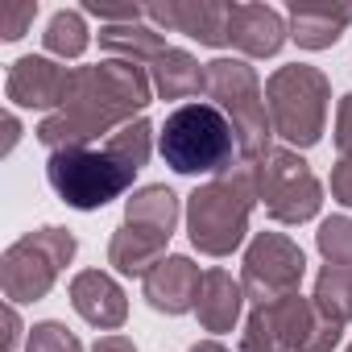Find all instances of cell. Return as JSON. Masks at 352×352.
I'll return each mask as SVG.
<instances>
[{"instance_id": "obj_5", "label": "cell", "mask_w": 352, "mask_h": 352, "mask_svg": "<svg viewBox=\"0 0 352 352\" xmlns=\"http://www.w3.org/2000/svg\"><path fill=\"white\" fill-rule=\"evenodd\" d=\"M133 174L120 157H112L104 145H75V149H54L46 157V183L54 195L75 208V212H100L112 199H120L133 187Z\"/></svg>"}, {"instance_id": "obj_28", "label": "cell", "mask_w": 352, "mask_h": 352, "mask_svg": "<svg viewBox=\"0 0 352 352\" xmlns=\"http://www.w3.org/2000/svg\"><path fill=\"white\" fill-rule=\"evenodd\" d=\"M340 340H344V323H336V319H327V315L319 311L315 323H311V336H307V344H302L298 352H336Z\"/></svg>"}, {"instance_id": "obj_12", "label": "cell", "mask_w": 352, "mask_h": 352, "mask_svg": "<svg viewBox=\"0 0 352 352\" xmlns=\"http://www.w3.org/2000/svg\"><path fill=\"white\" fill-rule=\"evenodd\" d=\"M199 286H204V270L191 257H183V253H170L166 261H157L141 278L145 302L153 311H162V315H187V311H195Z\"/></svg>"}, {"instance_id": "obj_17", "label": "cell", "mask_w": 352, "mask_h": 352, "mask_svg": "<svg viewBox=\"0 0 352 352\" xmlns=\"http://www.w3.org/2000/svg\"><path fill=\"white\" fill-rule=\"evenodd\" d=\"M245 286L241 278H232L228 270H204V286H199V302H195V319L204 323V331H232L241 323L245 311Z\"/></svg>"}, {"instance_id": "obj_23", "label": "cell", "mask_w": 352, "mask_h": 352, "mask_svg": "<svg viewBox=\"0 0 352 352\" xmlns=\"http://www.w3.org/2000/svg\"><path fill=\"white\" fill-rule=\"evenodd\" d=\"M104 149H108L112 157H120L129 170H141V166L149 162V153H153V124H149L145 116H137V120H129L124 129H116V133L104 141Z\"/></svg>"}, {"instance_id": "obj_2", "label": "cell", "mask_w": 352, "mask_h": 352, "mask_svg": "<svg viewBox=\"0 0 352 352\" xmlns=\"http://www.w3.org/2000/svg\"><path fill=\"white\" fill-rule=\"evenodd\" d=\"M257 204V183H253V162H236L224 174L199 183L187 195V236L199 253L208 257H228L245 245L249 236V216Z\"/></svg>"}, {"instance_id": "obj_31", "label": "cell", "mask_w": 352, "mask_h": 352, "mask_svg": "<svg viewBox=\"0 0 352 352\" xmlns=\"http://www.w3.org/2000/svg\"><path fill=\"white\" fill-rule=\"evenodd\" d=\"M336 149H340V157L352 153V91L336 108Z\"/></svg>"}, {"instance_id": "obj_3", "label": "cell", "mask_w": 352, "mask_h": 352, "mask_svg": "<svg viewBox=\"0 0 352 352\" xmlns=\"http://www.w3.org/2000/svg\"><path fill=\"white\" fill-rule=\"evenodd\" d=\"M157 153L174 174H224L228 166L241 162V141L232 120L212 104V100H191L179 104L157 129Z\"/></svg>"}, {"instance_id": "obj_27", "label": "cell", "mask_w": 352, "mask_h": 352, "mask_svg": "<svg viewBox=\"0 0 352 352\" xmlns=\"http://www.w3.org/2000/svg\"><path fill=\"white\" fill-rule=\"evenodd\" d=\"M34 17H38V0H17V5H9L5 13H0V38H5V42L25 38V30L34 25Z\"/></svg>"}, {"instance_id": "obj_21", "label": "cell", "mask_w": 352, "mask_h": 352, "mask_svg": "<svg viewBox=\"0 0 352 352\" xmlns=\"http://www.w3.org/2000/svg\"><path fill=\"white\" fill-rule=\"evenodd\" d=\"M315 311H323L336 323L352 319V265H323L315 278V294H311Z\"/></svg>"}, {"instance_id": "obj_10", "label": "cell", "mask_w": 352, "mask_h": 352, "mask_svg": "<svg viewBox=\"0 0 352 352\" xmlns=\"http://www.w3.org/2000/svg\"><path fill=\"white\" fill-rule=\"evenodd\" d=\"M71 87V67H63L50 54H25L9 67L5 75V96L13 108H34V112H58Z\"/></svg>"}, {"instance_id": "obj_25", "label": "cell", "mask_w": 352, "mask_h": 352, "mask_svg": "<svg viewBox=\"0 0 352 352\" xmlns=\"http://www.w3.org/2000/svg\"><path fill=\"white\" fill-rule=\"evenodd\" d=\"M315 249L327 265H352V216H327L319 220Z\"/></svg>"}, {"instance_id": "obj_32", "label": "cell", "mask_w": 352, "mask_h": 352, "mask_svg": "<svg viewBox=\"0 0 352 352\" xmlns=\"http://www.w3.org/2000/svg\"><path fill=\"white\" fill-rule=\"evenodd\" d=\"M21 340H30V336H25V327H21L17 307L9 302V307H5V352H17V344H21Z\"/></svg>"}, {"instance_id": "obj_15", "label": "cell", "mask_w": 352, "mask_h": 352, "mask_svg": "<svg viewBox=\"0 0 352 352\" xmlns=\"http://www.w3.org/2000/svg\"><path fill=\"white\" fill-rule=\"evenodd\" d=\"M352 25V5H327V0H294L290 5V38L302 50H327L344 38V30Z\"/></svg>"}, {"instance_id": "obj_35", "label": "cell", "mask_w": 352, "mask_h": 352, "mask_svg": "<svg viewBox=\"0 0 352 352\" xmlns=\"http://www.w3.org/2000/svg\"><path fill=\"white\" fill-rule=\"evenodd\" d=\"M191 352H228L220 340H199V344H191Z\"/></svg>"}, {"instance_id": "obj_6", "label": "cell", "mask_w": 352, "mask_h": 352, "mask_svg": "<svg viewBox=\"0 0 352 352\" xmlns=\"http://www.w3.org/2000/svg\"><path fill=\"white\" fill-rule=\"evenodd\" d=\"M75 253H79V241L71 228H58V224L34 228L21 241H13L0 257V290L13 307L38 302L54 290L58 274L75 261Z\"/></svg>"}, {"instance_id": "obj_26", "label": "cell", "mask_w": 352, "mask_h": 352, "mask_svg": "<svg viewBox=\"0 0 352 352\" xmlns=\"http://www.w3.org/2000/svg\"><path fill=\"white\" fill-rule=\"evenodd\" d=\"M25 352H83V340L58 319H42V323L30 327Z\"/></svg>"}, {"instance_id": "obj_29", "label": "cell", "mask_w": 352, "mask_h": 352, "mask_svg": "<svg viewBox=\"0 0 352 352\" xmlns=\"http://www.w3.org/2000/svg\"><path fill=\"white\" fill-rule=\"evenodd\" d=\"M83 13L100 17L104 25H133V21L145 17V5H100V0H87Z\"/></svg>"}, {"instance_id": "obj_22", "label": "cell", "mask_w": 352, "mask_h": 352, "mask_svg": "<svg viewBox=\"0 0 352 352\" xmlns=\"http://www.w3.org/2000/svg\"><path fill=\"white\" fill-rule=\"evenodd\" d=\"M42 42H46V50H50V58H83V50L91 46V34H87V21H83V13L79 9H58L54 17H50V25H46V34H42Z\"/></svg>"}, {"instance_id": "obj_1", "label": "cell", "mask_w": 352, "mask_h": 352, "mask_svg": "<svg viewBox=\"0 0 352 352\" xmlns=\"http://www.w3.org/2000/svg\"><path fill=\"white\" fill-rule=\"evenodd\" d=\"M149 100H153L149 67H137V63H124V58H108V63H96V67H71L67 100H63L58 112L42 116L38 141L50 153L91 145L96 137L108 141L116 129L137 120Z\"/></svg>"}, {"instance_id": "obj_33", "label": "cell", "mask_w": 352, "mask_h": 352, "mask_svg": "<svg viewBox=\"0 0 352 352\" xmlns=\"http://www.w3.org/2000/svg\"><path fill=\"white\" fill-rule=\"evenodd\" d=\"M91 352H137V344L129 336H120V331H108V336H100L91 344Z\"/></svg>"}, {"instance_id": "obj_13", "label": "cell", "mask_w": 352, "mask_h": 352, "mask_svg": "<svg viewBox=\"0 0 352 352\" xmlns=\"http://www.w3.org/2000/svg\"><path fill=\"white\" fill-rule=\"evenodd\" d=\"M290 38V21L270 5H232L228 17V46L245 58H274Z\"/></svg>"}, {"instance_id": "obj_34", "label": "cell", "mask_w": 352, "mask_h": 352, "mask_svg": "<svg viewBox=\"0 0 352 352\" xmlns=\"http://www.w3.org/2000/svg\"><path fill=\"white\" fill-rule=\"evenodd\" d=\"M17 137H21V120H17V112H9L5 116V153H13Z\"/></svg>"}, {"instance_id": "obj_11", "label": "cell", "mask_w": 352, "mask_h": 352, "mask_svg": "<svg viewBox=\"0 0 352 352\" xmlns=\"http://www.w3.org/2000/svg\"><path fill=\"white\" fill-rule=\"evenodd\" d=\"M145 17L153 21V30H170V34H187L199 46H228V17L232 5L220 0H166V5H145Z\"/></svg>"}, {"instance_id": "obj_4", "label": "cell", "mask_w": 352, "mask_h": 352, "mask_svg": "<svg viewBox=\"0 0 352 352\" xmlns=\"http://www.w3.org/2000/svg\"><path fill=\"white\" fill-rule=\"evenodd\" d=\"M327 104H331V83L319 67L290 63L265 79V108L274 137H282L290 149L319 145L327 129Z\"/></svg>"}, {"instance_id": "obj_19", "label": "cell", "mask_w": 352, "mask_h": 352, "mask_svg": "<svg viewBox=\"0 0 352 352\" xmlns=\"http://www.w3.org/2000/svg\"><path fill=\"white\" fill-rule=\"evenodd\" d=\"M100 50L112 54V58H124V63H137V67H153L170 46H166V34L153 30V25H104L100 30Z\"/></svg>"}, {"instance_id": "obj_30", "label": "cell", "mask_w": 352, "mask_h": 352, "mask_svg": "<svg viewBox=\"0 0 352 352\" xmlns=\"http://www.w3.org/2000/svg\"><path fill=\"white\" fill-rule=\"evenodd\" d=\"M327 187H331V199H336V204L352 208V153H348V157H340V162L331 166Z\"/></svg>"}, {"instance_id": "obj_9", "label": "cell", "mask_w": 352, "mask_h": 352, "mask_svg": "<svg viewBox=\"0 0 352 352\" xmlns=\"http://www.w3.org/2000/svg\"><path fill=\"white\" fill-rule=\"evenodd\" d=\"M302 274H307V257L286 232H257L241 261V286L253 307L294 294Z\"/></svg>"}, {"instance_id": "obj_7", "label": "cell", "mask_w": 352, "mask_h": 352, "mask_svg": "<svg viewBox=\"0 0 352 352\" xmlns=\"http://www.w3.org/2000/svg\"><path fill=\"white\" fill-rule=\"evenodd\" d=\"M204 96L232 120L245 162H253L270 149L274 124H270V108H265V87L245 58H212Z\"/></svg>"}, {"instance_id": "obj_8", "label": "cell", "mask_w": 352, "mask_h": 352, "mask_svg": "<svg viewBox=\"0 0 352 352\" xmlns=\"http://www.w3.org/2000/svg\"><path fill=\"white\" fill-rule=\"evenodd\" d=\"M253 183L257 204H265L270 220L278 224H307L323 208V183L290 145H270L261 157H253Z\"/></svg>"}, {"instance_id": "obj_24", "label": "cell", "mask_w": 352, "mask_h": 352, "mask_svg": "<svg viewBox=\"0 0 352 352\" xmlns=\"http://www.w3.org/2000/svg\"><path fill=\"white\" fill-rule=\"evenodd\" d=\"M241 352H294L274 319V307H253L249 319H245V331H241Z\"/></svg>"}, {"instance_id": "obj_14", "label": "cell", "mask_w": 352, "mask_h": 352, "mask_svg": "<svg viewBox=\"0 0 352 352\" xmlns=\"http://www.w3.org/2000/svg\"><path fill=\"white\" fill-rule=\"evenodd\" d=\"M71 307L100 331H116L129 319V298L120 282L104 270H79L71 278Z\"/></svg>"}, {"instance_id": "obj_20", "label": "cell", "mask_w": 352, "mask_h": 352, "mask_svg": "<svg viewBox=\"0 0 352 352\" xmlns=\"http://www.w3.org/2000/svg\"><path fill=\"white\" fill-rule=\"evenodd\" d=\"M183 216L187 212H183L179 195H174L166 183H149V187H141V191H133L124 199V224H145V228L166 232V236H174V228H179Z\"/></svg>"}, {"instance_id": "obj_36", "label": "cell", "mask_w": 352, "mask_h": 352, "mask_svg": "<svg viewBox=\"0 0 352 352\" xmlns=\"http://www.w3.org/2000/svg\"><path fill=\"white\" fill-rule=\"evenodd\" d=\"M348 352H352V344H348Z\"/></svg>"}, {"instance_id": "obj_18", "label": "cell", "mask_w": 352, "mask_h": 352, "mask_svg": "<svg viewBox=\"0 0 352 352\" xmlns=\"http://www.w3.org/2000/svg\"><path fill=\"white\" fill-rule=\"evenodd\" d=\"M149 83H153V96L157 100H183L191 104L195 96H204V83H208V63H199L191 50L183 46H170L153 67H149Z\"/></svg>"}, {"instance_id": "obj_16", "label": "cell", "mask_w": 352, "mask_h": 352, "mask_svg": "<svg viewBox=\"0 0 352 352\" xmlns=\"http://www.w3.org/2000/svg\"><path fill=\"white\" fill-rule=\"evenodd\" d=\"M170 236L166 232H153L145 224H120L108 241V265L124 278H145L157 261H166Z\"/></svg>"}]
</instances>
